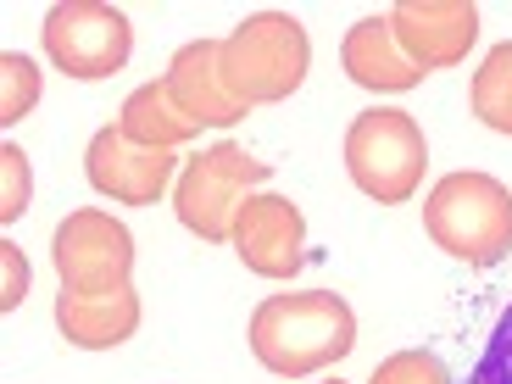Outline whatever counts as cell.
<instances>
[{"mask_svg":"<svg viewBox=\"0 0 512 384\" xmlns=\"http://www.w3.org/2000/svg\"><path fill=\"white\" fill-rule=\"evenodd\" d=\"M357 346V312L334 290H284L251 312V357L279 379H312Z\"/></svg>","mask_w":512,"mask_h":384,"instance_id":"6da1fadb","label":"cell"},{"mask_svg":"<svg viewBox=\"0 0 512 384\" xmlns=\"http://www.w3.org/2000/svg\"><path fill=\"white\" fill-rule=\"evenodd\" d=\"M307 67H312V39L301 28V17H290V12H251L240 28H229L218 39L223 90L245 112L290 101L307 84Z\"/></svg>","mask_w":512,"mask_h":384,"instance_id":"7a4b0ae2","label":"cell"},{"mask_svg":"<svg viewBox=\"0 0 512 384\" xmlns=\"http://www.w3.org/2000/svg\"><path fill=\"white\" fill-rule=\"evenodd\" d=\"M423 229L446 256L490 268L512 251V190L496 173H446L423 201Z\"/></svg>","mask_w":512,"mask_h":384,"instance_id":"3957f363","label":"cell"},{"mask_svg":"<svg viewBox=\"0 0 512 384\" xmlns=\"http://www.w3.org/2000/svg\"><path fill=\"white\" fill-rule=\"evenodd\" d=\"M423 167H429V140L412 112L401 106H368L346 128V173L368 201L401 206L418 195Z\"/></svg>","mask_w":512,"mask_h":384,"instance_id":"277c9868","label":"cell"},{"mask_svg":"<svg viewBox=\"0 0 512 384\" xmlns=\"http://www.w3.org/2000/svg\"><path fill=\"white\" fill-rule=\"evenodd\" d=\"M268 184V162H256L245 145L218 140L212 151L190 156L173 184V212L179 223L206 245H229L234 234V212H240L245 195H256Z\"/></svg>","mask_w":512,"mask_h":384,"instance_id":"5b68a950","label":"cell"},{"mask_svg":"<svg viewBox=\"0 0 512 384\" xmlns=\"http://www.w3.org/2000/svg\"><path fill=\"white\" fill-rule=\"evenodd\" d=\"M45 56H51L56 73L78 78V84H95V78H112L128 67L134 56V28L117 6L106 0H62L45 12Z\"/></svg>","mask_w":512,"mask_h":384,"instance_id":"8992f818","label":"cell"},{"mask_svg":"<svg viewBox=\"0 0 512 384\" xmlns=\"http://www.w3.org/2000/svg\"><path fill=\"white\" fill-rule=\"evenodd\" d=\"M51 262L62 273V290L73 295H117L134 290V234L101 212V206H78L56 223Z\"/></svg>","mask_w":512,"mask_h":384,"instance_id":"52a82bcc","label":"cell"},{"mask_svg":"<svg viewBox=\"0 0 512 384\" xmlns=\"http://www.w3.org/2000/svg\"><path fill=\"white\" fill-rule=\"evenodd\" d=\"M229 245L256 279H295L301 262H307V218H301V206L290 195L256 190L234 212Z\"/></svg>","mask_w":512,"mask_h":384,"instance_id":"ba28073f","label":"cell"},{"mask_svg":"<svg viewBox=\"0 0 512 384\" xmlns=\"http://www.w3.org/2000/svg\"><path fill=\"white\" fill-rule=\"evenodd\" d=\"M179 156L173 151H140L123 140V128L106 123L95 128L90 151H84V179L95 184V195L117 206H156L167 195V184H179Z\"/></svg>","mask_w":512,"mask_h":384,"instance_id":"9c48e42d","label":"cell"},{"mask_svg":"<svg viewBox=\"0 0 512 384\" xmlns=\"http://www.w3.org/2000/svg\"><path fill=\"white\" fill-rule=\"evenodd\" d=\"M396 45L418 73L462 67L479 39V6L474 0H396L390 6Z\"/></svg>","mask_w":512,"mask_h":384,"instance_id":"30bf717a","label":"cell"},{"mask_svg":"<svg viewBox=\"0 0 512 384\" xmlns=\"http://www.w3.org/2000/svg\"><path fill=\"white\" fill-rule=\"evenodd\" d=\"M162 90H167V101L201 128H229L245 117V106L223 90L218 39H190V45H179L173 62H167V73H162Z\"/></svg>","mask_w":512,"mask_h":384,"instance_id":"8fae6325","label":"cell"},{"mask_svg":"<svg viewBox=\"0 0 512 384\" xmlns=\"http://www.w3.org/2000/svg\"><path fill=\"white\" fill-rule=\"evenodd\" d=\"M340 67L351 73V84H362V90H373V95H407L423 84V73L401 56L390 12L362 17V23L346 28V39H340Z\"/></svg>","mask_w":512,"mask_h":384,"instance_id":"7c38bea8","label":"cell"},{"mask_svg":"<svg viewBox=\"0 0 512 384\" xmlns=\"http://www.w3.org/2000/svg\"><path fill=\"white\" fill-rule=\"evenodd\" d=\"M145 307L134 290H117V295H73L62 290L56 295V329H62L67 346L78 351H117L123 340H134Z\"/></svg>","mask_w":512,"mask_h":384,"instance_id":"4fadbf2b","label":"cell"},{"mask_svg":"<svg viewBox=\"0 0 512 384\" xmlns=\"http://www.w3.org/2000/svg\"><path fill=\"white\" fill-rule=\"evenodd\" d=\"M117 128H123V140L140 145V151H179V145H190L195 134H201V123H190L179 106L167 101L162 78H156V84H140V90L128 95L123 112H117Z\"/></svg>","mask_w":512,"mask_h":384,"instance_id":"5bb4252c","label":"cell"},{"mask_svg":"<svg viewBox=\"0 0 512 384\" xmlns=\"http://www.w3.org/2000/svg\"><path fill=\"white\" fill-rule=\"evenodd\" d=\"M474 117L485 128H496V134H512V39L507 45H496V51L479 62L474 73Z\"/></svg>","mask_w":512,"mask_h":384,"instance_id":"9a60e30c","label":"cell"},{"mask_svg":"<svg viewBox=\"0 0 512 384\" xmlns=\"http://www.w3.org/2000/svg\"><path fill=\"white\" fill-rule=\"evenodd\" d=\"M39 67L28 62L23 51H0V123L12 128V123H23L28 112L39 106Z\"/></svg>","mask_w":512,"mask_h":384,"instance_id":"2e32d148","label":"cell"},{"mask_svg":"<svg viewBox=\"0 0 512 384\" xmlns=\"http://www.w3.org/2000/svg\"><path fill=\"white\" fill-rule=\"evenodd\" d=\"M28 201H34V167H28L23 145L6 140L0 145V223L12 229V223L28 212Z\"/></svg>","mask_w":512,"mask_h":384,"instance_id":"e0dca14e","label":"cell"},{"mask_svg":"<svg viewBox=\"0 0 512 384\" xmlns=\"http://www.w3.org/2000/svg\"><path fill=\"white\" fill-rule=\"evenodd\" d=\"M368 384H451V373L429 351H396L368 373Z\"/></svg>","mask_w":512,"mask_h":384,"instance_id":"ac0fdd59","label":"cell"},{"mask_svg":"<svg viewBox=\"0 0 512 384\" xmlns=\"http://www.w3.org/2000/svg\"><path fill=\"white\" fill-rule=\"evenodd\" d=\"M468 384H512V301L496 318V329H490V340H485V351H479L474 379Z\"/></svg>","mask_w":512,"mask_h":384,"instance_id":"d6986e66","label":"cell"},{"mask_svg":"<svg viewBox=\"0 0 512 384\" xmlns=\"http://www.w3.org/2000/svg\"><path fill=\"white\" fill-rule=\"evenodd\" d=\"M28 295V256L17 240H0V312H17Z\"/></svg>","mask_w":512,"mask_h":384,"instance_id":"ffe728a7","label":"cell"},{"mask_svg":"<svg viewBox=\"0 0 512 384\" xmlns=\"http://www.w3.org/2000/svg\"><path fill=\"white\" fill-rule=\"evenodd\" d=\"M329 384H346V379H329Z\"/></svg>","mask_w":512,"mask_h":384,"instance_id":"44dd1931","label":"cell"}]
</instances>
